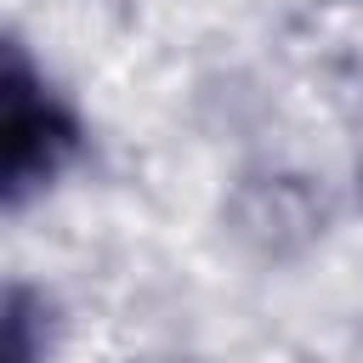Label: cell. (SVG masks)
Segmentation results:
<instances>
[{
  "label": "cell",
  "instance_id": "1",
  "mask_svg": "<svg viewBox=\"0 0 363 363\" xmlns=\"http://www.w3.org/2000/svg\"><path fill=\"white\" fill-rule=\"evenodd\" d=\"M85 119L74 102L34 68L23 40H6L0 62V199L17 216L28 199L57 187V176L79 159Z\"/></svg>",
  "mask_w": 363,
  "mask_h": 363
},
{
  "label": "cell",
  "instance_id": "2",
  "mask_svg": "<svg viewBox=\"0 0 363 363\" xmlns=\"http://www.w3.org/2000/svg\"><path fill=\"white\" fill-rule=\"evenodd\" d=\"M51 346V301L34 284H6L0 301V363H45Z\"/></svg>",
  "mask_w": 363,
  "mask_h": 363
}]
</instances>
